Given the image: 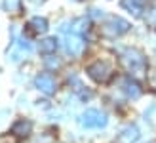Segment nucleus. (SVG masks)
Segmentation results:
<instances>
[{
	"instance_id": "423d86ee",
	"label": "nucleus",
	"mask_w": 156,
	"mask_h": 143,
	"mask_svg": "<svg viewBox=\"0 0 156 143\" xmlns=\"http://www.w3.org/2000/svg\"><path fill=\"white\" fill-rule=\"evenodd\" d=\"M65 50L71 55H80L84 52V38L78 33H71L65 36Z\"/></svg>"
},
{
	"instance_id": "1a4fd4ad",
	"label": "nucleus",
	"mask_w": 156,
	"mask_h": 143,
	"mask_svg": "<svg viewBox=\"0 0 156 143\" xmlns=\"http://www.w3.org/2000/svg\"><path fill=\"white\" fill-rule=\"evenodd\" d=\"M122 86H124V94H126L128 97H131V99H137L139 95H141V86H139L135 80H131V78H126V80L122 82Z\"/></svg>"
},
{
	"instance_id": "f8f14e48",
	"label": "nucleus",
	"mask_w": 156,
	"mask_h": 143,
	"mask_svg": "<svg viewBox=\"0 0 156 143\" xmlns=\"http://www.w3.org/2000/svg\"><path fill=\"white\" fill-rule=\"evenodd\" d=\"M29 27H30L33 33L40 35V33H46V31H48V21H46L44 17H33L29 21Z\"/></svg>"
},
{
	"instance_id": "f03ea898",
	"label": "nucleus",
	"mask_w": 156,
	"mask_h": 143,
	"mask_svg": "<svg viewBox=\"0 0 156 143\" xmlns=\"http://www.w3.org/2000/svg\"><path fill=\"white\" fill-rule=\"evenodd\" d=\"M88 76L99 84H107L112 78V67L107 61H95L88 67Z\"/></svg>"
},
{
	"instance_id": "6e6552de",
	"label": "nucleus",
	"mask_w": 156,
	"mask_h": 143,
	"mask_svg": "<svg viewBox=\"0 0 156 143\" xmlns=\"http://www.w3.org/2000/svg\"><path fill=\"white\" fill-rule=\"evenodd\" d=\"M139 139V130L137 126H128V128H124L122 134L118 136L116 143H135Z\"/></svg>"
},
{
	"instance_id": "dca6fc26",
	"label": "nucleus",
	"mask_w": 156,
	"mask_h": 143,
	"mask_svg": "<svg viewBox=\"0 0 156 143\" xmlns=\"http://www.w3.org/2000/svg\"><path fill=\"white\" fill-rule=\"evenodd\" d=\"M29 2H33V4H42L44 0H29Z\"/></svg>"
},
{
	"instance_id": "7ed1b4c3",
	"label": "nucleus",
	"mask_w": 156,
	"mask_h": 143,
	"mask_svg": "<svg viewBox=\"0 0 156 143\" xmlns=\"http://www.w3.org/2000/svg\"><path fill=\"white\" fill-rule=\"evenodd\" d=\"M128 31H129V23L126 19L111 17L103 27H101V35L107 36V38H116V36H120L124 33H128Z\"/></svg>"
},
{
	"instance_id": "2eb2a0df",
	"label": "nucleus",
	"mask_w": 156,
	"mask_h": 143,
	"mask_svg": "<svg viewBox=\"0 0 156 143\" xmlns=\"http://www.w3.org/2000/svg\"><path fill=\"white\" fill-rule=\"evenodd\" d=\"M48 65H50V67H59L61 63H59V59H55V61H48Z\"/></svg>"
},
{
	"instance_id": "0eeeda50",
	"label": "nucleus",
	"mask_w": 156,
	"mask_h": 143,
	"mask_svg": "<svg viewBox=\"0 0 156 143\" xmlns=\"http://www.w3.org/2000/svg\"><path fill=\"white\" fill-rule=\"evenodd\" d=\"M30 130H33V122L25 120V118H21V120H17L12 126V134L15 138H27L30 134Z\"/></svg>"
},
{
	"instance_id": "ddd939ff",
	"label": "nucleus",
	"mask_w": 156,
	"mask_h": 143,
	"mask_svg": "<svg viewBox=\"0 0 156 143\" xmlns=\"http://www.w3.org/2000/svg\"><path fill=\"white\" fill-rule=\"evenodd\" d=\"M19 6H21V0H4V8L8 12H17L19 10Z\"/></svg>"
},
{
	"instance_id": "9b49d317",
	"label": "nucleus",
	"mask_w": 156,
	"mask_h": 143,
	"mask_svg": "<svg viewBox=\"0 0 156 143\" xmlns=\"http://www.w3.org/2000/svg\"><path fill=\"white\" fill-rule=\"evenodd\" d=\"M38 50H40V53H44V55L55 53V50H57V40H55V38H44V40H40Z\"/></svg>"
},
{
	"instance_id": "4468645a",
	"label": "nucleus",
	"mask_w": 156,
	"mask_h": 143,
	"mask_svg": "<svg viewBox=\"0 0 156 143\" xmlns=\"http://www.w3.org/2000/svg\"><path fill=\"white\" fill-rule=\"evenodd\" d=\"M149 84H151L152 88L156 90V71H152V73L149 75Z\"/></svg>"
},
{
	"instance_id": "20e7f679",
	"label": "nucleus",
	"mask_w": 156,
	"mask_h": 143,
	"mask_svg": "<svg viewBox=\"0 0 156 143\" xmlns=\"http://www.w3.org/2000/svg\"><path fill=\"white\" fill-rule=\"evenodd\" d=\"M80 126L82 128H103L107 126V116L97 109H88L80 116Z\"/></svg>"
},
{
	"instance_id": "39448f33",
	"label": "nucleus",
	"mask_w": 156,
	"mask_h": 143,
	"mask_svg": "<svg viewBox=\"0 0 156 143\" xmlns=\"http://www.w3.org/2000/svg\"><path fill=\"white\" fill-rule=\"evenodd\" d=\"M34 86L38 90H40L42 94L46 95H51V94H55V88H57V84H55V78H53L51 75L48 73H44V75H38L34 78Z\"/></svg>"
},
{
	"instance_id": "9d476101",
	"label": "nucleus",
	"mask_w": 156,
	"mask_h": 143,
	"mask_svg": "<svg viewBox=\"0 0 156 143\" xmlns=\"http://www.w3.org/2000/svg\"><path fill=\"white\" fill-rule=\"evenodd\" d=\"M145 2L147 0H122V6L126 8L129 13H133L135 17H139L141 12H143V8H145Z\"/></svg>"
},
{
	"instance_id": "f257e3e1",
	"label": "nucleus",
	"mask_w": 156,
	"mask_h": 143,
	"mask_svg": "<svg viewBox=\"0 0 156 143\" xmlns=\"http://www.w3.org/2000/svg\"><path fill=\"white\" fill-rule=\"evenodd\" d=\"M120 63L124 65V69L128 71L131 75H137L141 76L147 73V59L145 55L135 50V48H128V50H124L122 55H120Z\"/></svg>"
}]
</instances>
